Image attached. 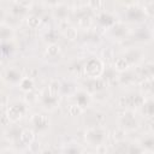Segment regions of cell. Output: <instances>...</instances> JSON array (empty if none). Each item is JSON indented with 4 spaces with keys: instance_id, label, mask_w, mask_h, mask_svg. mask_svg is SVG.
<instances>
[{
    "instance_id": "6da1fadb",
    "label": "cell",
    "mask_w": 154,
    "mask_h": 154,
    "mask_svg": "<svg viewBox=\"0 0 154 154\" xmlns=\"http://www.w3.org/2000/svg\"><path fill=\"white\" fill-rule=\"evenodd\" d=\"M107 137H108V132L103 125L89 126L84 132V141L87 146L95 149H97L101 146H105Z\"/></svg>"
},
{
    "instance_id": "7a4b0ae2",
    "label": "cell",
    "mask_w": 154,
    "mask_h": 154,
    "mask_svg": "<svg viewBox=\"0 0 154 154\" xmlns=\"http://www.w3.org/2000/svg\"><path fill=\"white\" fill-rule=\"evenodd\" d=\"M118 128L123 129L125 132L136 131L140 128V119L136 116V112L131 109H125L118 117Z\"/></svg>"
},
{
    "instance_id": "3957f363",
    "label": "cell",
    "mask_w": 154,
    "mask_h": 154,
    "mask_svg": "<svg viewBox=\"0 0 154 154\" xmlns=\"http://www.w3.org/2000/svg\"><path fill=\"white\" fill-rule=\"evenodd\" d=\"M105 71L103 61L99 58H89L83 65V73L89 79L101 78Z\"/></svg>"
},
{
    "instance_id": "277c9868",
    "label": "cell",
    "mask_w": 154,
    "mask_h": 154,
    "mask_svg": "<svg viewBox=\"0 0 154 154\" xmlns=\"http://www.w3.org/2000/svg\"><path fill=\"white\" fill-rule=\"evenodd\" d=\"M60 99H61L60 95L53 94V93H51L47 88H45V89L40 93L38 102H40L41 107H42L45 111L51 112V111H54L55 108L59 107V105H60Z\"/></svg>"
},
{
    "instance_id": "5b68a950",
    "label": "cell",
    "mask_w": 154,
    "mask_h": 154,
    "mask_svg": "<svg viewBox=\"0 0 154 154\" xmlns=\"http://www.w3.org/2000/svg\"><path fill=\"white\" fill-rule=\"evenodd\" d=\"M30 124L32 126V131L38 135H45L51 126V120L48 118V116L42 114V113H35L30 117Z\"/></svg>"
},
{
    "instance_id": "8992f818",
    "label": "cell",
    "mask_w": 154,
    "mask_h": 154,
    "mask_svg": "<svg viewBox=\"0 0 154 154\" xmlns=\"http://www.w3.org/2000/svg\"><path fill=\"white\" fill-rule=\"evenodd\" d=\"M26 103L24 102H14L12 105H10L6 109V114L5 117L7 118L8 123L12 124H17L26 113Z\"/></svg>"
},
{
    "instance_id": "52a82bcc",
    "label": "cell",
    "mask_w": 154,
    "mask_h": 154,
    "mask_svg": "<svg viewBox=\"0 0 154 154\" xmlns=\"http://www.w3.org/2000/svg\"><path fill=\"white\" fill-rule=\"evenodd\" d=\"M143 101H144V96L142 94H140V93H130L128 95L122 96L120 100H119V103L125 109L135 111L136 108L141 107Z\"/></svg>"
},
{
    "instance_id": "ba28073f",
    "label": "cell",
    "mask_w": 154,
    "mask_h": 154,
    "mask_svg": "<svg viewBox=\"0 0 154 154\" xmlns=\"http://www.w3.org/2000/svg\"><path fill=\"white\" fill-rule=\"evenodd\" d=\"M2 81L8 85V87H11V88H13V87H18L19 85V83H20V81L23 79V73H22V71L18 69V67H16V66H10V67H7L6 70H4V72H2Z\"/></svg>"
},
{
    "instance_id": "9c48e42d",
    "label": "cell",
    "mask_w": 154,
    "mask_h": 154,
    "mask_svg": "<svg viewBox=\"0 0 154 154\" xmlns=\"http://www.w3.org/2000/svg\"><path fill=\"white\" fill-rule=\"evenodd\" d=\"M125 16L132 23H140L147 18L144 10H143V6H141L138 2H131L130 5H128L126 11H125Z\"/></svg>"
},
{
    "instance_id": "30bf717a",
    "label": "cell",
    "mask_w": 154,
    "mask_h": 154,
    "mask_svg": "<svg viewBox=\"0 0 154 154\" xmlns=\"http://www.w3.org/2000/svg\"><path fill=\"white\" fill-rule=\"evenodd\" d=\"M107 34L111 38L122 41V40H125L130 34V28L124 22H116L111 28L107 29Z\"/></svg>"
},
{
    "instance_id": "8fae6325",
    "label": "cell",
    "mask_w": 154,
    "mask_h": 154,
    "mask_svg": "<svg viewBox=\"0 0 154 154\" xmlns=\"http://www.w3.org/2000/svg\"><path fill=\"white\" fill-rule=\"evenodd\" d=\"M31 5L32 4L28 2V1H14V2H12L10 13H11V16H13V17H16L18 19H22L24 17L26 18Z\"/></svg>"
},
{
    "instance_id": "7c38bea8",
    "label": "cell",
    "mask_w": 154,
    "mask_h": 154,
    "mask_svg": "<svg viewBox=\"0 0 154 154\" xmlns=\"http://www.w3.org/2000/svg\"><path fill=\"white\" fill-rule=\"evenodd\" d=\"M72 99L75 100V105L79 106L82 109H85L87 107L90 106V103L93 101V95L89 94L88 91H85L84 89H77L73 93Z\"/></svg>"
},
{
    "instance_id": "4fadbf2b",
    "label": "cell",
    "mask_w": 154,
    "mask_h": 154,
    "mask_svg": "<svg viewBox=\"0 0 154 154\" xmlns=\"http://www.w3.org/2000/svg\"><path fill=\"white\" fill-rule=\"evenodd\" d=\"M123 58L129 63V65L131 67L134 65H138L140 63H142V60L144 58V54L138 48H130V49H128V51L124 52Z\"/></svg>"
},
{
    "instance_id": "5bb4252c",
    "label": "cell",
    "mask_w": 154,
    "mask_h": 154,
    "mask_svg": "<svg viewBox=\"0 0 154 154\" xmlns=\"http://www.w3.org/2000/svg\"><path fill=\"white\" fill-rule=\"evenodd\" d=\"M23 129L18 125V124H12L10 125L5 131H4V136L7 141L12 142V143H16L19 141L20 138V134H22Z\"/></svg>"
},
{
    "instance_id": "9a60e30c",
    "label": "cell",
    "mask_w": 154,
    "mask_h": 154,
    "mask_svg": "<svg viewBox=\"0 0 154 154\" xmlns=\"http://www.w3.org/2000/svg\"><path fill=\"white\" fill-rule=\"evenodd\" d=\"M53 17L60 22L67 20L69 17V6L64 2H55V7L53 8Z\"/></svg>"
},
{
    "instance_id": "2e32d148",
    "label": "cell",
    "mask_w": 154,
    "mask_h": 154,
    "mask_svg": "<svg viewBox=\"0 0 154 154\" xmlns=\"http://www.w3.org/2000/svg\"><path fill=\"white\" fill-rule=\"evenodd\" d=\"M138 144L143 150H149L153 152L154 150V136L153 132H147L144 134L140 140H138Z\"/></svg>"
},
{
    "instance_id": "e0dca14e",
    "label": "cell",
    "mask_w": 154,
    "mask_h": 154,
    "mask_svg": "<svg viewBox=\"0 0 154 154\" xmlns=\"http://www.w3.org/2000/svg\"><path fill=\"white\" fill-rule=\"evenodd\" d=\"M116 22H117L116 18H114L111 13H108V12H101V13L97 16V23H99L102 28H105L106 30H107L108 28H111Z\"/></svg>"
},
{
    "instance_id": "ac0fdd59",
    "label": "cell",
    "mask_w": 154,
    "mask_h": 154,
    "mask_svg": "<svg viewBox=\"0 0 154 154\" xmlns=\"http://www.w3.org/2000/svg\"><path fill=\"white\" fill-rule=\"evenodd\" d=\"M140 109H141L142 114H143L144 117H147V118H152V117L154 116V103H153L152 96L144 97V101H143V103L141 105Z\"/></svg>"
},
{
    "instance_id": "d6986e66",
    "label": "cell",
    "mask_w": 154,
    "mask_h": 154,
    "mask_svg": "<svg viewBox=\"0 0 154 154\" xmlns=\"http://www.w3.org/2000/svg\"><path fill=\"white\" fill-rule=\"evenodd\" d=\"M14 38V29L7 24H0V42H8Z\"/></svg>"
},
{
    "instance_id": "ffe728a7",
    "label": "cell",
    "mask_w": 154,
    "mask_h": 154,
    "mask_svg": "<svg viewBox=\"0 0 154 154\" xmlns=\"http://www.w3.org/2000/svg\"><path fill=\"white\" fill-rule=\"evenodd\" d=\"M83 147L76 142H69L61 147V154H81L83 152Z\"/></svg>"
},
{
    "instance_id": "44dd1931",
    "label": "cell",
    "mask_w": 154,
    "mask_h": 154,
    "mask_svg": "<svg viewBox=\"0 0 154 154\" xmlns=\"http://www.w3.org/2000/svg\"><path fill=\"white\" fill-rule=\"evenodd\" d=\"M19 141L22 142L23 146L29 147L34 141H35V132L31 129H23L22 134H20V138Z\"/></svg>"
},
{
    "instance_id": "7402d4cb",
    "label": "cell",
    "mask_w": 154,
    "mask_h": 154,
    "mask_svg": "<svg viewBox=\"0 0 154 154\" xmlns=\"http://www.w3.org/2000/svg\"><path fill=\"white\" fill-rule=\"evenodd\" d=\"M18 88L22 91H24V93H28V91L34 90L35 89V82H34L32 77H29V76L28 77H23V79L20 81Z\"/></svg>"
},
{
    "instance_id": "603a6c76",
    "label": "cell",
    "mask_w": 154,
    "mask_h": 154,
    "mask_svg": "<svg viewBox=\"0 0 154 154\" xmlns=\"http://www.w3.org/2000/svg\"><path fill=\"white\" fill-rule=\"evenodd\" d=\"M113 69L116 71H118V72L124 73V72H126L130 69V65H129V63L123 57H120V58L114 59V61H113Z\"/></svg>"
},
{
    "instance_id": "cb8c5ba5",
    "label": "cell",
    "mask_w": 154,
    "mask_h": 154,
    "mask_svg": "<svg viewBox=\"0 0 154 154\" xmlns=\"http://www.w3.org/2000/svg\"><path fill=\"white\" fill-rule=\"evenodd\" d=\"M61 49H60V46L58 43H51L47 46L46 48V55L49 58V59H55L58 58V55L60 54Z\"/></svg>"
},
{
    "instance_id": "d4e9b609",
    "label": "cell",
    "mask_w": 154,
    "mask_h": 154,
    "mask_svg": "<svg viewBox=\"0 0 154 154\" xmlns=\"http://www.w3.org/2000/svg\"><path fill=\"white\" fill-rule=\"evenodd\" d=\"M38 97H40V93L36 91L35 89L31 91H28V93H25V96H24V103H26V105L36 103V102H38Z\"/></svg>"
},
{
    "instance_id": "484cf974",
    "label": "cell",
    "mask_w": 154,
    "mask_h": 154,
    "mask_svg": "<svg viewBox=\"0 0 154 154\" xmlns=\"http://www.w3.org/2000/svg\"><path fill=\"white\" fill-rule=\"evenodd\" d=\"M26 19V24L29 28L31 29H36L40 26L41 24V18L37 16V14H28V17L25 18Z\"/></svg>"
},
{
    "instance_id": "4316f807",
    "label": "cell",
    "mask_w": 154,
    "mask_h": 154,
    "mask_svg": "<svg viewBox=\"0 0 154 154\" xmlns=\"http://www.w3.org/2000/svg\"><path fill=\"white\" fill-rule=\"evenodd\" d=\"M141 73H142V76H143V79H144V78L153 79V75H154V65H153V63H147V64L143 66Z\"/></svg>"
},
{
    "instance_id": "83f0119b",
    "label": "cell",
    "mask_w": 154,
    "mask_h": 154,
    "mask_svg": "<svg viewBox=\"0 0 154 154\" xmlns=\"http://www.w3.org/2000/svg\"><path fill=\"white\" fill-rule=\"evenodd\" d=\"M77 34H78L77 32V29L73 28V26H69V28L64 29V31H63L64 37L66 40H69V41H75L77 38Z\"/></svg>"
},
{
    "instance_id": "f1b7e54d",
    "label": "cell",
    "mask_w": 154,
    "mask_h": 154,
    "mask_svg": "<svg viewBox=\"0 0 154 154\" xmlns=\"http://www.w3.org/2000/svg\"><path fill=\"white\" fill-rule=\"evenodd\" d=\"M60 88H61V82L58 81V79H52L47 87V89L53 93V94H57V95H60Z\"/></svg>"
},
{
    "instance_id": "f546056e",
    "label": "cell",
    "mask_w": 154,
    "mask_h": 154,
    "mask_svg": "<svg viewBox=\"0 0 154 154\" xmlns=\"http://www.w3.org/2000/svg\"><path fill=\"white\" fill-rule=\"evenodd\" d=\"M113 138H114V141H116L117 143H122V142H124L125 138H126V132H125L123 129L117 128V129L113 131Z\"/></svg>"
},
{
    "instance_id": "4dcf8cb0",
    "label": "cell",
    "mask_w": 154,
    "mask_h": 154,
    "mask_svg": "<svg viewBox=\"0 0 154 154\" xmlns=\"http://www.w3.org/2000/svg\"><path fill=\"white\" fill-rule=\"evenodd\" d=\"M142 153H143V149L140 147L138 142H132L129 144L126 154H142Z\"/></svg>"
},
{
    "instance_id": "1f68e13d",
    "label": "cell",
    "mask_w": 154,
    "mask_h": 154,
    "mask_svg": "<svg viewBox=\"0 0 154 154\" xmlns=\"http://www.w3.org/2000/svg\"><path fill=\"white\" fill-rule=\"evenodd\" d=\"M152 87H153V79H148V78H144L140 82V89L146 93V91H150L152 90Z\"/></svg>"
},
{
    "instance_id": "d6a6232c",
    "label": "cell",
    "mask_w": 154,
    "mask_h": 154,
    "mask_svg": "<svg viewBox=\"0 0 154 154\" xmlns=\"http://www.w3.org/2000/svg\"><path fill=\"white\" fill-rule=\"evenodd\" d=\"M83 111H84V109H82L79 106H77V105H75V103H72V105L69 107V114H70V116H73V117L81 116V114L83 113Z\"/></svg>"
},
{
    "instance_id": "836d02e7",
    "label": "cell",
    "mask_w": 154,
    "mask_h": 154,
    "mask_svg": "<svg viewBox=\"0 0 154 154\" xmlns=\"http://www.w3.org/2000/svg\"><path fill=\"white\" fill-rule=\"evenodd\" d=\"M102 57H103V60H106V61H111V60L116 59L114 58V54H113V51L109 49V48H106L102 52Z\"/></svg>"
},
{
    "instance_id": "e575fe53",
    "label": "cell",
    "mask_w": 154,
    "mask_h": 154,
    "mask_svg": "<svg viewBox=\"0 0 154 154\" xmlns=\"http://www.w3.org/2000/svg\"><path fill=\"white\" fill-rule=\"evenodd\" d=\"M87 5L90 6V7H93V10H99L100 7H102L105 5V2L103 1H89Z\"/></svg>"
},
{
    "instance_id": "d590c367",
    "label": "cell",
    "mask_w": 154,
    "mask_h": 154,
    "mask_svg": "<svg viewBox=\"0 0 154 154\" xmlns=\"http://www.w3.org/2000/svg\"><path fill=\"white\" fill-rule=\"evenodd\" d=\"M7 103H8V97H7V95H5V94H0V107L6 106Z\"/></svg>"
},
{
    "instance_id": "8d00e7d4",
    "label": "cell",
    "mask_w": 154,
    "mask_h": 154,
    "mask_svg": "<svg viewBox=\"0 0 154 154\" xmlns=\"http://www.w3.org/2000/svg\"><path fill=\"white\" fill-rule=\"evenodd\" d=\"M0 154H18V152L14 150L13 148H5L0 152Z\"/></svg>"
},
{
    "instance_id": "74e56055",
    "label": "cell",
    "mask_w": 154,
    "mask_h": 154,
    "mask_svg": "<svg viewBox=\"0 0 154 154\" xmlns=\"http://www.w3.org/2000/svg\"><path fill=\"white\" fill-rule=\"evenodd\" d=\"M5 19H6V12L4 11V8L0 7V24H4Z\"/></svg>"
},
{
    "instance_id": "f35d334b",
    "label": "cell",
    "mask_w": 154,
    "mask_h": 154,
    "mask_svg": "<svg viewBox=\"0 0 154 154\" xmlns=\"http://www.w3.org/2000/svg\"><path fill=\"white\" fill-rule=\"evenodd\" d=\"M142 154H154V152H149V150H143Z\"/></svg>"
},
{
    "instance_id": "ab89813d",
    "label": "cell",
    "mask_w": 154,
    "mask_h": 154,
    "mask_svg": "<svg viewBox=\"0 0 154 154\" xmlns=\"http://www.w3.org/2000/svg\"><path fill=\"white\" fill-rule=\"evenodd\" d=\"M81 154H93V153H90V152H88V150H85V149H83V152H82Z\"/></svg>"
},
{
    "instance_id": "60d3db41",
    "label": "cell",
    "mask_w": 154,
    "mask_h": 154,
    "mask_svg": "<svg viewBox=\"0 0 154 154\" xmlns=\"http://www.w3.org/2000/svg\"><path fill=\"white\" fill-rule=\"evenodd\" d=\"M2 55H4V53H2V49H1V47H0V59L2 58Z\"/></svg>"
},
{
    "instance_id": "b9f144b4",
    "label": "cell",
    "mask_w": 154,
    "mask_h": 154,
    "mask_svg": "<svg viewBox=\"0 0 154 154\" xmlns=\"http://www.w3.org/2000/svg\"><path fill=\"white\" fill-rule=\"evenodd\" d=\"M1 64H2V61H1V59H0V66H1Z\"/></svg>"
}]
</instances>
